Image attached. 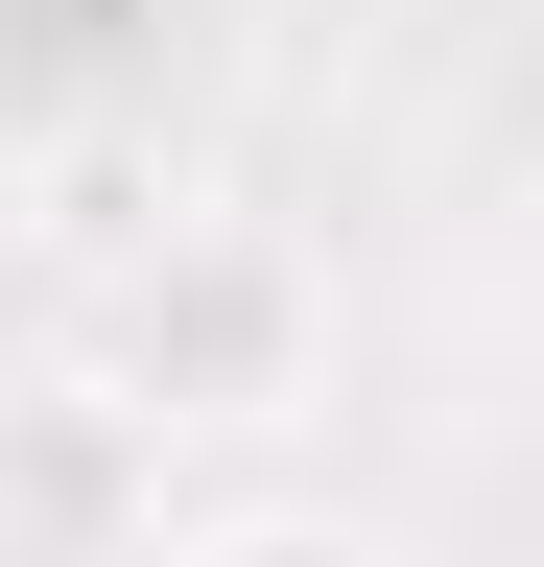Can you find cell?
Masks as SVG:
<instances>
[{"label": "cell", "instance_id": "1", "mask_svg": "<svg viewBox=\"0 0 544 567\" xmlns=\"http://www.w3.org/2000/svg\"><path fill=\"white\" fill-rule=\"evenodd\" d=\"M308 379V260L285 237H214V213H166L143 308H119V402L143 425H260Z\"/></svg>", "mask_w": 544, "mask_h": 567}, {"label": "cell", "instance_id": "2", "mask_svg": "<svg viewBox=\"0 0 544 567\" xmlns=\"http://www.w3.org/2000/svg\"><path fill=\"white\" fill-rule=\"evenodd\" d=\"M214 567H379V544H214Z\"/></svg>", "mask_w": 544, "mask_h": 567}]
</instances>
